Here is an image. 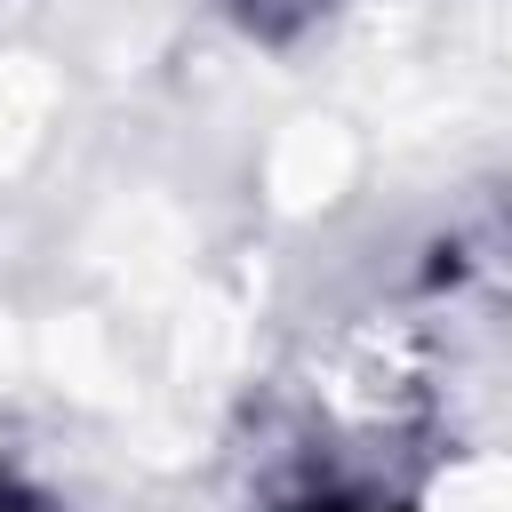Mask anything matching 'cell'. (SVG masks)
I'll list each match as a JSON object with an SVG mask.
<instances>
[{
	"label": "cell",
	"instance_id": "obj_2",
	"mask_svg": "<svg viewBox=\"0 0 512 512\" xmlns=\"http://www.w3.org/2000/svg\"><path fill=\"white\" fill-rule=\"evenodd\" d=\"M304 512H392V504H376V496H328V504H304Z\"/></svg>",
	"mask_w": 512,
	"mask_h": 512
},
{
	"label": "cell",
	"instance_id": "obj_3",
	"mask_svg": "<svg viewBox=\"0 0 512 512\" xmlns=\"http://www.w3.org/2000/svg\"><path fill=\"white\" fill-rule=\"evenodd\" d=\"M0 512H40V504H32V496H16V488L0 480Z\"/></svg>",
	"mask_w": 512,
	"mask_h": 512
},
{
	"label": "cell",
	"instance_id": "obj_1",
	"mask_svg": "<svg viewBox=\"0 0 512 512\" xmlns=\"http://www.w3.org/2000/svg\"><path fill=\"white\" fill-rule=\"evenodd\" d=\"M320 8H328V0H232V16H240L248 32H272V40L296 32V24H312Z\"/></svg>",
	"mask_w": 512,
	"mask_h": 512
}]
</instances>
